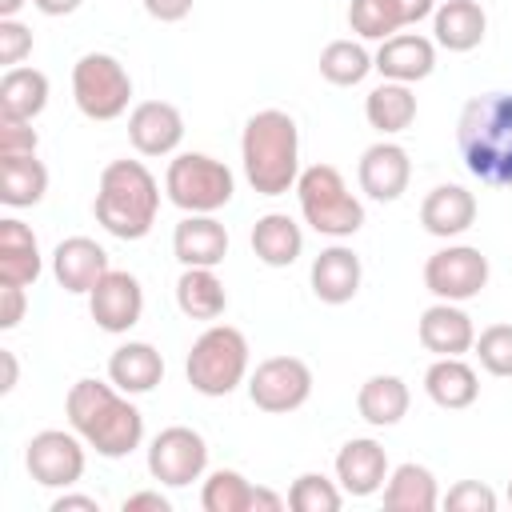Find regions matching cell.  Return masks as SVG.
Returning <instances> with one entry per match:
<instances>
[{
  "label": "cell",
  "mask_w": 512,
  "mask_h": 512,
  "mask_svg": "<svg viewBox=\"0 0 512 512\" xmlns=\"http://www.w3.org/2000/svg\"><path fill=\"white\" fill-rule=\"evenodd\" d=\"M64 412H68V428L80 432V440L104 456V460H124L140 448L144 440V416L140 408L128 400V392H120L112 380H76L64 396Z\"/></svg>",
  "instance_id": "1"
},
{
  "label": "cell",
  "mask_w": 512,
  "mask_h": 512,
  "mask_svg": "<svg viewBox=\"0 0 512 512\" xmlns=\"http://www.w3.org/2000/svg\"><path fill=\"white\" fill-rule=\"evenodd\" d=\"M456 144L464 168L492 188L512 184V92H480L460 108Z\"/></svg>",
  "instance_id": "2"
},
{
  "label": "cell",
  "mask_w": 512,
  "mask_h": 512,
  "mask_svg": "<svg viewBox=\"0 0 512 512\" xmlns=\"http://www.w3.org/2000/svg\"><path fill=\"white\" fill-rule=\"evenodd\" d=\"M244 180L256 196H284L300 180V128L280 108H260L240 132Z\"/></svg>",
  "instance_id": "3"
},
{
  "label": "cell",
  "mask_w": 512,
  "mask_h": 512,
  "mask_svg": "<svg viewBox=\"0 0 512 512\" xmlns=\"http://www.w3.org/2000/svg\"><path fill=\"white\" fill-rule=\"evenodd\" d=\"M92 212L108 236L144 240L160 212V184L148 172V164L144 160H112L100 172Z\"/></svg>",
  "instance_id": "4"
},
{
  "label": "cell",
  "mask_w": 512,
  "mask_h": 512,
  "mask_svg": "<svg viewBox=\"0 0 512 512\" xmlns=\"http://www.w3.org/2000/svg\"><path fill=\"white\" fill-rule=\"evenodd\" d=\"M296 200H300L304 224L312 232L328 236V240H344V236H356L364 228V204L356 200V192H348V184H344L336 164L300 168Z\"/></svg>",
  "instance_id": "5"
},
{
  "label": "cell",
  "mask_w": 512,
  "mask_h": 512,
  "mask_svg": "<svg viewBox=\"0 0 512 512\" xmlns=\"http://www.w3.org/2000/svg\"><path fill=\"white\" fill-rule=\"evenodd\" d=\"M248 336L232 324H208L184 360V376L200 396H228L248 380Z\"/></svg>",
  "instance_id": "6"
},
{
  "label": "cell",
  "mask_w": 512,
  "mask_h": 512,
  "mask_svg": "<svg viewBox=\"0 0 512 512\" xmlns=\"http://www.w3.org/2000/svg\"><path fill=\"white\" fill-rule=\"evenodd\" d=\"M164 192L184 216L188 212L216 216L232 200L236 176L224 160H216L208 152H176L168 160V172H164Z\"/></svg>",
  "instance_id": "7"
},
{
  "label": "cell",
  "mask_w": 512,
  "mask_h": 512,
  "mask_svg": "<svg viewBox=\"0 0 512 512\" xmlns=\"http://www.w3.org/2000/svg\"><path fill=\"white\" fill-rule=\"evenodd\" d=\"M72 100H76L80 116L108 124L128 112L132 76L112 52H84L72 64Z\"/></svg>",
  "instance_id": "8"
},
{
  "label": "cell",
  "mask_w": 512,
  "mask_h": 512,
  "mask_svg": "<svg viewBox=\"0 0 512 512\" xmlns=\"http://www.w3.org/2000/svg\"><path fill=\"white\" fill-rule=\"evenodd\" d=\"M312 396V368L300 356H268L248 372V400L260 412H296Z\"/></svg>",
  "instance_id": "9"
},
{
  "label": "cell",
  "mask_w": 512,
  "mask_h": 512,
  "mask_svg": "<svg viewBox=\"0 0 512 512\" xmlns=\"http://www.w3.org/2000/svg\"><path fill=\"white\" fill-rule=\"evenodd\" d=\"M84 448L76 428H44L24 444V468L40 488H72L88 464Z\"/></svg>",
  "instance_id": "10"
},
{
  "label": "cell",
  "mask_w": 512,
  "mask_h": 512,
  "mask_svg": "<svg viewBox=\"0 0 512 512\" xmlns=\"http://www.w3.org/2000/svg\"><path fill=\"white\" fill-rule=\"evenodd\" d=\"M484 284H488V256L472 244H448L424 260V288L436 300L464 304L480 296Z\"/></svg>",
  "instance_id": "11"
},
{
  "label": "cell",
  "mask_w": 512,
  "mask_h": 512,
  "mask_svg": "<svg viewBox=\"0 0 512 512\" xmlns=\"http://www.w3.org/2000/svg\"><path fill=\"white\" fill-rule=\"evenodd\" d=\"M208 468V444L196 428L188 424H172L160 428L148 444V472L152 480L168 484V488H184L192 480H200Z\"/></svg>",
  "instance_id": "12"
},
{
  "label": "cell",
  "mask_w": 512,
  "mask_h": 512,
  "mask_svg": "<svg viewBox=\"0 0 512 512\" xmlns=\"http://www.w3.org/2000/svg\"><path fill=\"white\" fill-rule=\"evenodd\" d=\"M88 312H92L96 328H104L112 336L136 328L140 316H144V288H140V280L132 272H124V268H108L104 280L88 292Z\"/></svg>",
  "instance_id": "13"
},
{
  "label": "cell",
  "mask_w": 512,
  "mask_h": 512,
  "mask_svg": "<svg viewBox=\"0 0 512 512\" xmlns=\"http://www.w3.org/2000/svg\"><path fill=\"white\" fill-rule=\"evenodd\" d=\"M356 180H360L364 196H372L380 204H392V200H400L408 192L412 160L396 140H376V144L364 148V156L356 164Z\"/></svg>",
  "instance_id": "14"
},
{
  "label": "cell",
  "mask_w": 512,
  "mask_h": 512,
  "mask_svg": "<svg viewBox=\"0 0 512 512\" xmlns=\"http://www.w3.org/2000/svg\"><path fill=\"white\" fill-rule=\"evenodd\" d=\"M128 140L140 156H172L184 140V116L168 100H140L128 112Z\"/></svg>",
  "instance_id": "15"
},
{
  "label": "cell",
  "mask_w": 512,
  "mask_h": 512,
  "mask_svg": "<svg viewBox=\"0 0 512 512\" xmlns=\"http://www.w3.org/2000/svg\"><path fill=\"white\" fill-rule=\"evenodd\" d=\"M388 472V452L372 436H352L336 452V484L344 488V496H376Z\"/></svg>",
  "instance_id": "16"
},
{
  "label": "cell",
  "mask_w": 512,
  "mask_h": 512,
  "mask_svg": "<svg viewBox=\"0 0 512 512\" xmlns=\"http://www.w3.org/2000/svg\"><path fill=\"white\" fill-rule=\"evenodd\" d=\"M108 252L92 240V236H68L52 248V276L64 292H76V296H88L104 272H108Z\"/></svg>",
  "instance_id": "17"
},
{
  "label": "cell",
  "mask_w": 512,
  "mask_h": 512,
  "mask_svg": "<svg viewBox=\"0 0 512 512\" xmlns=\"http://www.w3.org/2000/svg\"><path fill=\"white\" fill-rule=\"evenodd\" d=\"M360 280H364V264L360 256L348 248V244H328L320 248V256L312 260L308 268V284H312V296L320 304H348L356 292H360Z\"/></svg>",
  "instance_id": "18"
},
{
  "label": "cell",
  "mask_w": 512,
  "mask_h": 512,
  "mask_svg": "<svg viewBox=\"0 0 512 512\" xmlns=\"http://www.w3.org/2000/svg\"><path fill=\"white\" fill-rule=\"evenodd\" d=\"M416 336H420V344H424L432 356H464V352H472V344H476V324H472V316H468L460 304L436 300V304H428V308L420 312Z\"/></svg>",
  "instance_id": "19"
},
{
  "label": "cell",
  "mask_w": 512,
  "mask_h": 512,
  "mask_svg": "<svg viewBox=\"0 0 512 512\" xmlns=\"http://www.w3.org/2000/svg\"><path fill=\"white\" fill-rule=\"evenodd\" d=\"M372 60H376V72L384 80L416 84V80H428L436 68V40H428L420 32H396V36L380 40Z\"/></svg>",
  "instance_id": "20"
},
{
  "label": "cell",
  "mask_w": 512,
  "mask_h": 512,
  "mask_svg": "<svg viewBox=\"0 0 512 512\" xmlns=\"http://www.w3.org/2000/svg\"><path fill=\"white\" fill-rule=\"evenodd\" d=\"M172 256L184 268H216L228 256V228L216 216L188 212L172 232Z\"/></svg>",
  "instance_id": "21"
},
{
  "label": "cell",
  "mask_w": 512,
  "mask_h": 512,
  "mask_svg": "<svg viewBox=\"0 0 512 512\" xmlns=\"http://www.w3.org/2000/svg\"><path fill=\"white\" fill-rule=\"evenodd\" d=\"M420 224L428 236H440V240L464 236L476 224V196L460 184H436L420 200Z\"/></svg>",
  "instance_id": "22"
},
{
  "label": "cell",
  "mask_w": 512,
  "mask_h": 512,
  "mask_svg": "<svg viewBox=\"0 0 512 512\" xmlns=\"http://www.w3.org/2000/svg\"><path fill=\"white\" fill-rule=\"evenodd\" d=\"M44 272V256H40V244H36V232L16 220V216H4L0 220V284H36Z\"/></svg>",
  "instance_id": "23"
},
{
  "label": "cell",
  "mask_w": 512,
  "mask_h": 512,
  "mask_svg": "<svg viewBox=\"0 0 512 512\" xmlns=\"http://www.w3.org/2000/svg\"><path fill=\"white\" fill-rule=\"evenodd\" d=\"M424 392L436 408L460 412L468 404H476L480 396V376L464 356H436L424 372Z\"/></svg>",
  "instance_id": "24"
},
{
  "label": "cell",
  "mask_w": 512,
  "mask_h": 512,
  "mask_svg": "<svg viewBox=\"0 0 512 512\" xmlns=\"http://www.w3.org/2000/svg\"><path fill=\"white\" fill-rule=\"evenodd\" d=\"M108 380L128 396H144L164 380V356L148 340H128L108 356Z\"/></svg>",
  "instance_id": "25"
},
{
  "label": "cell",
  "mask_w": 512,
  "mask_h": 512,
  "mask_svg": "<svg viewBox=\"0 0 512 512\" xmlns=\"http://www.w3.org/2000/svg\"><path fill=\"white\" fill-rule=\"evenodd\" d=\"M432 32H436L440 48L472 52V48H480V40L488 32V12L476 0H444L432 12Z\"/></svg>",
  "instance_id": "26"
},
{
  "label": "cell",
  "mask_w": 512,
  "mask_h": 512,
  "mask_svg": "<svg viewBox=\"0 0 512 512\" xmlns=\"http://www.w3.org/2000/svg\"><path fill=\"white\" fill-rule=\"evenodd\" d=\"M252 252L260 264L268 268H288L300 260L304 252V232L300 224L288 216V212H264L256 224H252V236H248Z\"/></svg>",
  "instance_id": "27"
},
{
  "label": "cell",
  "mask_w": 512,
  "mask_h": 512,
  "mask_svg": "<svg viewBox=\"0 0 512 512\" xmlns=\"http://www.w3.org/2000/svg\"><path fill=\"white\" fill-rule=\"evenodd\" d=\"M408 404H412L408 384H404L400 376H388V372L368 376V380L360 384V392H356V412H360V420L372 424V428H392V424H400V420L408 416Z\"/></svg>",
  "instance_id": "28"
},
{
  "label": "cell",
  "mask_w": 512,
  "mask_h": 512,
  "mask_svg": "<svg viewBox=\"0 0 512 512\" xmlns=\"http://www.w3.org/2000/svg\"><path fill=\"white\" fill-rule=\"evenodd\" d=\"M48 76L40 68L16 64L0 76V116L4 120H36L48 108Z\"/></svg>",
  "instance_id": "29"
},
{
  "label": "cell",
  "mask_w": 512,
  "mask_h": 512,
  "mask_svg": "<svg viewBox=\"0 0 512 512\" xmlns=\"http://www.w3.org/2000/svg\"><path fill=\"white\" fill-rule=\"evenodd\" d=\"M440 504V488H436V476L432 468L408 460V464H396L384 480V508L392 512H432Z\"/></svg>",
  "instance_id": "30"
},
{
  "label": "cell",
  "mask_w": 512,
  "mask_h": 512,
  "mask_svg": "<svg viewBox=\"0 0 512 512\" xmlns=\"http://www.w3.org/2000/svg\"><path fill=\"white\" fill-rule=\"evenodd\" d=\"M364 120L380 132V136H396L416 120V96L412 84L400 80H380L368 96H364Z\"/></svg>",
  "instance_id": "31"
},
{
  "label": "cell",
  "mask_w": 512,
  "mask_h": 512,
  "mask_svg": "<svg viewBox=\"0 0 512 512\" xmlns=\"http://www.w3.org/2000/svg\"><path fill=\"white\" fill-rule=\"evenodd\" d=\"M48 192V168L36 160V152L0 156V200L8 208H32Z\"/></svg>",
  "instance_id": "32"
},
{
  "label": "cell",
  "mask_w": 512,
  "mask_h": 512,
  "mask_svg": "<svg viewBox=\"0 0 512 512\" xmlns=\"http://www.w3.org/2000/svg\"><path fill=\"white\" fill-rule=\"evenodd\" d=\"M176 308L188 320H220L228 308V292L216 268H184L176 280Z\"/></svg>",
  "instance_id": "33"
},
{
  "label": "cell",
  "mask_w": 512,
  "mask_h": 512,
  "mask_svg": "<svg viewBox=\"0 0 512 512\" xmlns=\"http://www.w3.org/2000/svg\"><path fill=\"white\" fill-rule=\"evenodd\" d=\"M372 68H376V60H372V52H368L360 40H332V44H324V52H320V76H324L328 84H336V88L360 84Z\"/></svg>",
  "instance_id": "34"
},
{
  "label": "cell",
  "mask_w": 512,
  "mask_h": 512,
  "mask_svg": "<svg viewBox=\"0 0 512 512\" xmlns=\"http://www.w3.org/2000/svg\"><path fill=\"white\" fill-rule=\"evenodd\" d=\"M248 500H252V484L236 468H216L200 488L204 512H248Z\"/></svg>",
  "instance_id": "35"
},
{
  "label": "cell",
  "mask_w": 512,
  "mask_h": 512,
  "mask_svg": "<svg viewBox=\"0 0 512 512\" xmlns=\"http://www.w3.org/2000/svg\"><path fill=\"white\" fill-rule=\"evenodd\" d=\"M344 504V488L320 472H304L288 488V508L296 512H336Z\"/></svg>",
  "instance_id": "36"
},
{
  "label": "cell",
  "mask_w": 512,
  "mask_h": 512,
  "mask_svg": "<svg viewBox=\"0 0 512 512\" xmlns=\"http://www.w3.org/2000/svg\"><path fill=\"white\" fill-rule=\"evenodd\" d=\"M348 28H352L360 40H388V36H396L404 24H400V16L392 12L388 0H352V4H348Z\"/></svg>",
  "instance_id": "37"
},
{
  "label": "cell",
  "mask_w": 512,
  "mask_h": 512,
  "mask_svg": "<svg viewBox=\"0 0 512 512\" xmlns=\"http://www.w3.org/2000/svg\"><path fill=\"white\" fill-rule=\"evenodd\" d=\"M472 352L488 376H512V324H488Z\"/></svg>",
  "instance_id": "38"
},
{
  "label": "cell",
  "mask_w": 512,
  "mask_h": 512,
  "mask_svg": "<svg viewBox=\"0 0 512 512\" xmlns=\"http://www.w3.org/2000/svg\"><path fill=\"white\" fill-rule=\"evenodd\" d=\"M440 504L452 512H496V492L480 480H460L440 496Z\"/></svg>",
  "instance_id": "39"
},
{
  "label": "cell",
  "mask_w": 512,
  "mask_h": 512,
  "mask_svg": "<svg viewBox=\"0 0 512 512\" xmlns=\"http://www.w3.org/2000/svg\"><path fill=\"white\" fill-rule=\"evenodd\" d=\"M28 52H32V28L20 24L16 16H4L0 20V64L4 68H16Z\"/></svg>",
  "instance_id": "40"
},
{
  "label": "cell",
  "mask_w": 512,
  "mask_h": 512,
  "mask_svg": "<svg viewBox=\"0 0 512 512\" xmlns=\"http://www.w3.org/2000/svg\"><path fill=\"white\" fill-rule=\"evenodd\" d=\"M40 136L32 128V120H4L0 116V156H20V152H36Z\"/></svg>",
  "instance_id": "41"
},
{
  "label": "cell",
  "mask_w": 512,
  "mask_h": 512,
  "mask_svg": "<svg viewBox=\"0 0 512 512\" xmlns=\"http://www.w3.org/2000/svg\"><path fill=\"white\" fill-rule=\"evenodd\" d=\"M24 308H28L24 288H20V284H4V288H0V328L12 332V328L24 320Z\"/></svg>",
  "instance_id": "42"
},
{
  "label": "cell",
  "mask_w": 512,
  "mask_h": 512,
  "mask_svg": "<svg viewBox=\"0 0 512 512\" xmlns=\"http://www.w3.org/2000/svg\"><path fill=\"white\" fill-rule=\"evenodd\" d=\"M140 4H144V12H148L152 20H160V24H176V20H184V16L192 12L196 0H140Z\"/></svg>",
  "instance_id": "43"
},
{
  "label": "cell",
  "mask_w": 512,
  "mask_h": 512,
  "mask_svg": "<svg viewBox=\"0 0 512 512\" xmlns=\"http://www.w3.org/2000/svg\"><path fill=\"white\" fill-rule=\"evenodd\" d=\"M124 512H172V500L156 488H144V492L124 496Z\"/></svg>",
  "instance_id": "44"
},
{
  "label": "cell",
  "mask_w": 512,
  "mask_h": 512,
  "mask_svg": "<svg viewBox=\"0 0 512 512\" xmlns=\"http://www.w3.org/2000/svg\"><path fill=\"white\" fill-rule=\"evenodd\" d=\"M388 4H392V12L400 16L404 28L408 24H420V20H428L436 12V0H388Z\"/></svg>",
  "instance_id": "45"
},
{
  "label": "cell",
  "mask_w": 512,
  "mask_h": 512,
  "mask_svg": "<svg viewBox=\"0 0 512 512\" xmlns=\"http://www.w3.org/2000/svg\"><path fill=\"white\" fill-rule=\"evenodd\" d=\"M288 504V496L272 492V488H252V500H248V512H280Z\"/></svg>",
  "instance_id": "46"
},
{
  "label": "cell",
  "mask_w": 512,
  "mask_h": 512,
  "mask_svg": "<svg viewBox=\"0 0 512 512\" xmlns=\"http://www.w3.org/2000/svg\"><path fill=\"white\" fill-rule=\"evenodd\" d=\"M72 508H80V512H100V500H96V496H76V492H64V496L52 500V512H72Z\"/></svg>",
  "instance_id": "47"
},
{
  "label": "cell",
  "mask_w": 512,
  "mask_h": 512,
  "mask_svg": "<svg viewBox=\"0 0 512 512\" xmlns=\"http://www.w3.org/2000/svg\"><path fill=\"white\" fill-rule=\"evenodd\" d=\"M36 4V12H44V16H72L84 0H32Z\"/></svg>",
  "instance_id": "48"
},
{
  "label": "cell",
  "mask_w": 512,
  "mask_h": 512,
  "mask_svg": "<svg viewBox=\"0 0 512 512\" xmlns=\"http://www.w3.org/2000/svg\"><path fill=\"white\" fill-rule=\"evenodd\" d=\"M0 364H4V384H0V392H12V388H16V376H20L16 356H12L8 348H0Z\"/></svg>",
  "instance_id": "49"
},
{
  "label": "cell",
  "mask_w": 512,
  "mask_h": 512,
  "mask_svg": "<svg viewBox=\"0 0 512 512\" xmlns=\"http://www.w3.org/2000/svg\"><path fill=\"white\" fill-rule=\"evenodd\" d=\"M24 4H28V0H0V20H4V16H16Z\"/></svg>",
  "instance_id": "50"
},
{
  "label": "cell",
  "mask_w": 512,
  "mask_h": 512,
  "mask_svg": "<svg viewBox=\"0 0 512 512\" xmlns=\"http://www.w3.org/2000/svg\"><path fill=\"white\" fill-rule=\"evenodd\" d=\"M508 504H512V480H508Z\"/></svg>",
  "instance_id": "51"
}]
</instances>
